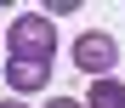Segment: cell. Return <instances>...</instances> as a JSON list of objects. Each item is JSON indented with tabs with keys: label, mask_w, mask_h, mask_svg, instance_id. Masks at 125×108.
Masks as SVG:
<instances>
[{
	"label": "cell",
	"mask_w": 125,
	"mask_h": 108,
	"mask_svg": "<svg viewBox=\"0 0 125 108\" xmlns=\"http://www.w3.org/2000/svg\"><path fill=\"white\" fill-rule=\"evenodd\" d=\"M6 51H11V57H29V63H51V51H57L51 17H46V11H23V17L6 29Z\"/></svg>",
	"instance_id": "1"
},
{
	"label": "cell",
	"mask_w": 125,
	"mask_h": 108,
	"mask_svg": "<svg viewBox=\"0 0 125 108\" xmlns=\"http://www.w3.org/2000/svg\"><path fill=\"white\" fill-rule=\"evenodd\" d=\"M114 63H119V40L108 34V29H91V34H80L74 40V68L80 74H114Z\"/></svg>",
	"instance_id": "2"
},
{
	"label": "cell",
	"mask_w": 125,
	"mask_h": 108,
	"mask_svg": "<svg viewBox=\"0 0 125 108\" xmlns=\"http://www.w3.org/2000/svg\"><path fill=\"white\" fill-rule=\"evenodd\" d=\"M46 80H51V63H29V57H6V85L11 91H46Z\"/></svg>",
	"instance_id": "3"
},
{
	"label": "cell",
	"mask_w": 125,
	"mask_h": 108,
	"mask_svg": "<svg viewBox=\"0 0 125 108\" xmlns=\"http://www.w3.org/2000/svg\"><path fill=\"white\" fill-rule=\"evenodd\" d=\"M85 108H125V80H114V74L91 80V91H85Z\"/></svg>",
	"instance_id": "4"
},
{
	"label": "cell",
	"mask_w": 125,
	"mask_h": 108,
	"mask_svg": "<svg viewBox=\"0 0 125 108\" xmlns=\"http://www.w3.org/2000/svg\"><path fill=\"white\" fill-rule=\"evenodd\" d=\"M46 108H80V102H74V97H51Z\"/></svg>",
	"instance_id": "5"
},
{
	"label": "cell",
	"mask_w": 125,
	"mask_h": 108,
	"mask_svg": "<svg viewBox=\"0 0 125 108\" xmlns=\"http://www.w3.org/2000/svg\"><path fill=\"white\" fill-rule=\"evenodd\" d=\"M0 108H23V102H0Z\"/></svg>",
	"instance_id": "6"
}]
</instances>
